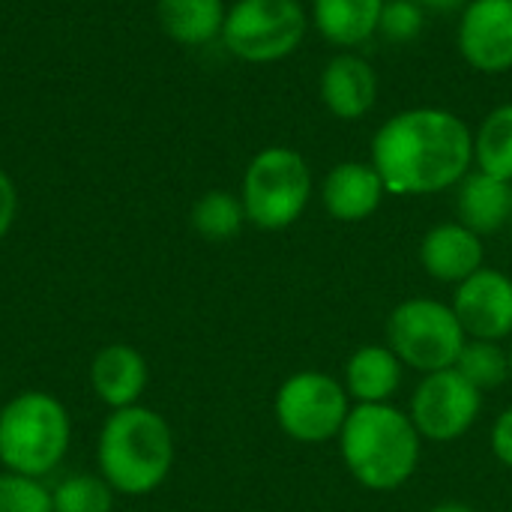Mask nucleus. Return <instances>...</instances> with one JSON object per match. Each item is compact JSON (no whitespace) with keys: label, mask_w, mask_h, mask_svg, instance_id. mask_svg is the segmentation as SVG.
<instances>
[{"label":"nucleus","mask_w":512,"mask_h":512,"mask_svg":"<svg viewBox=\"0 0 512 512\" xmlns=\"http://www.w3.org/2000/svg\"><path fill=\"white\" fill-rule=\"evenodd\" d=\"M369 162L387 195H438L456 189L474 171V129L441 105L402 108L375 129Z\"/></svg>","instance_id":"1"},{"label":"nucleus","mask_w":512,"mask_h":512,"mask_svg":"<svg viewBox=\"0 0 512 512\" xmlns=\"http://www.w3.org/2000/svg\"><path fill=\"white\" fill-rule=\"evenodd\" d=\"M96 465L117 495L144 498L156 492L174 468L168 420L147 405L111 411L99 429Z\"/></svg>","instance_id":"2"},{"label":"nucleus","mask_w":512,"mask_h":512,"mask_svg":"<svg viewBox=\"0 0 512 512\" xmlns=\"http://www.w3.org/2000/svg\"><path fill=\"white\" fill-rule=\"evenodd\" d=\"M339 450L348 474L369 492L402 489L417 465L423 438L408 414L393 405H357L351 408L342 432Z\"/></svg>","instance_id":"3"},{"label":"nucleus","mask_w":512,"mask_h":512,"mask_svg":"<svg viewBox=\"0 0 512 512\" xmlns=\"http://www.w3.org/2000/svg\"><path fill=\"white\" fill-rule=\"evenodd\" d=\"M72 420L45 390H24L0 405V465L24 477L51 474L69 453Z\"/></svg>","instance_id":"4"},{"label":"nucleus","mask_w":512,"mask_h":512,"mask_svg":"<svg viewBox=\"0 0 512 512\" xmlns=\"http://www.w3.org/2000/svg\"><path fill=\"white\" fill-rule=\"evenodd\" d=\"M312 168L306 156L285 144H270L258 150L240 183V201L249 225L261 231L291 228L312 201Z\"/></svg>","instance_id":"5"},{"label":"nucleus","mask_w":512,"mask_h":512,"mask_svg":"<svg viewBox=\"0 0 512 512\" xmlns=\"http://www.w3.org/2000/svg\"><path fill=\"white\" fill-rule=\"evenodd\" d=\"M309 9L300 0H234L225 15L222 45L243 63H279L309 33Z\"/></svg>","instance_id":"6"},{"label":"nucleus","mask_w":512,"mask_h":512,"mask_svg":"<svg viewBox=\"0 0 512 512\" xmlns=\"http://www.w3.org/2000/svg\"><path fill=\"white\" fill-rule=\"evenodd\" d=\"M468 336L453 312L432 297L402 300L387 318V348L423 375L453 369Z\"/></svg>","instance_id":"7"},{"label":"nucleus","mask_w":512,"mask_h":512,"mask_svg":"<svg viewBox=\"0 0 512 512\" xmlns=\"http://www.w3.org/2000/svg\"><path fill=\"white\" fill-rule=\"evenodd\" d=\"M279 429L297 444H327L339 438L348 414L351 396L342 381L324 372L291 375L273 402Z\"/></svg>","instance_id":"8"},{"label":"nucleus","mask_w":512,"mask_h":512,"mask_svg":"<svg viewBox=\"0 0 512 512\" xmlns=\"http://www.w3.org/2000/svg\"><path fill=\"white\" fill-rule=\"evenodd\" d=\"M483 411V393L465 381L456 369L429 372L411 396V423L420 438L450 444L459 441L477 423Z\"/></svg>","instance_id":"9"},{"label":"nucleus","mask_w":512,"mask_h":512,"mask_svg":"<svg viewBox=\"0 0 512 512\" xmlns=\"http://www.w3.org/2000/svg\"><path fill=\"white\" fill-rule=\"evenodd\" d=\"M456 48L480 75L512 72V0H468L456 21Z\"/></svg>","instance_id":"10"},{"label":"nucleus","mask_w":512,"mask_h":512,"mask_svg":"<svg viewBox=\"0 0 512 512\" xmlns=\"http://www.w3.org/2000/svg\"><path fill=\"white\" fill-rule=\"evenodd\" d=\"M453 312L468 339L501 342L512 336V279L504 270L483 267L456 285Z\"/></svg>","instance_id":"11"},{"label":"nucleus","mask_w":512,"mask_h":512,"mask_svg":"<svg viewBox=\"0 0 512 512\" xmlns=\"http://www.w3.org/2000/svg\"><path fill=\"white\" fill-rule=\"evenodd\" d=\"M378 96V72L360 51H336L318 75V99L342 123L366 120L375 111Z\"/></svg>","instance_id":"12"},{"label":"nucleus","mask_w":512,"mask_h":512,"mask_svg":"<svg viewBox=\"0 0 512 512\" xmlns=\"http://www.w3.org/2000/svg\"><path fill=\"white\" fill-rule=\"evenodd\" d=\"M387 186L372 162H336L321 183V204L336 222H363L378 213Z\"/></svg>","instance_id":"13"},{"label":"nucleus","mask_w":512,"mask_h":512,"mask_svg":"<svg viewBox=\"0 0 512 512\" xmlns=\"http://www.w3.org/2000/svg\"><path fill=\"white\" fill-rule=\"evenodd\" d=\"M483 237L465 228L462 222H441L426 231L420 243V264L423 270L444 285H459L486 264Z\"/></svg>","instance_id":"14"},{"label":"nucleus","mask_w":512,"mask_h":512,"mask_svg":"<svg viewBox=\"0 0 512 512\" xmlns=\"http://www.w3.org/2000/svg\"><path fill=\"white\" fill-rule=\"evenodd\" d=\"M147 360L138 348L114 342L93 354L90 360V387L111 411L141 405V396L147 390Z\"/></svg>","instance_id":"15"},{"label":"nucleus","mask_w":512,"mask_h":512,"mask_svg":"<svg viewBox=\"0 0 512 512\" xmlns=\"http://www.w3.org/2000/svg\"><path fill=\"white\" fill-rule=\"evenodd\" d=\"M387 0H309V27L336 51H360L378 36Z\"/></svg>","instance_id":"16"},{"label":"nucleus","mask_w":512,"mask_h":512,"mask_svg":"<svg viewBox=\"0 0 512 512\" xmlns=\"http://www.w3.org/2000/svg\"><path fill=\"white\" fill-rule=\"evenodd\" d=\"M512 219V183L486 171H468L456 186V222L480 237L498 234Z\"/></svg>","instance_id":"17"},{"label":"nucleus","mask_w":512,"mask_h":512,"mask_svg":"<svg viewBox=\"0 0 512 512\" xmlns=\"http://www.w3.org/2000/svg\"><path fill=\"white\" fill-rule=\"evenodd\" d=\"M402 360L387 345H363L345 363V390L360 405H384L402 384Z\"/></svg>","instance_id":"18"},{"label":"nucleus","mask_w":512,"mask_h":512,"mask_svg":"<svg viewBox=\"0 0 512 512\" xmlns=\"http://www.w3.org/2000/svg\"><path fill=\"white\" fill-rule=\"evenodd\" d=\"M228 6L225 0H159L156 18L168 39L186 48L210 45L222 39Z\"/></svg>","instance_id":"19"},{"label":"nucleus","mask_w":512,"mask_h":512,"mask_svg":"<svg viewBox=\"0 0 512 512\" xmlns=\"http://www.w3.org/2000/svg\"><path fill=\"white\" fill-rule=\"evenodd\" d=\"M474 168L512 183V102L495 105L474 129Z\"/></svg>","instance_id":"20"},{"label":"nucleus","mask_w":512,"mask_h":512,"mask_svg":"<svg viewBox=\"0 0 512 512\" xmlns=\"http://www.w3.org/2000/svg\"><path fill=\"white\" fill-rule=\"evenodd\" d=\"M189 222L198 237L210 243H225V240H234L249 219H246L240 195L225 192V189H210L192 204Z\"/></svg>","instance_id":"21"},{"label":"nucleus","mask_w":512,"mask_h":512,"mask_svg":"<svg viewBox=\"0 0 512 512\" xmlns=\"http://www.w3.org/2000/svg\"><path fill=\"white\" fill-rule=\"evenodd\" d=\"M465 381H471L480 393L495 390L510 378V351H504L498 342L486 339H468L456 366H453Z\"/></svg>","instance_id":"22"},{"label":"nucleus","mask_w":512,"mask_h":512,"mask_svg":"<svg viewBox=\"0 0 512 512\" xmlns=\"http://www.w3.org/2000/svg\"><path fill=\"white\" fill-rule=\"evenodd\" d=\"M117 492L102 474H72L51 489L54 512H114Z\"/></svg>","instance_id":"23"},{"label":"nucleus","mask_w":512,"mask_h":512,"mask_svg":"<svg viewBox=\"0 0 512 512\" xmlns=\"http://www.w3.org/2000/svg\"><path fill=\"white\" fill-rule=\"evenodd\" d=\"M0 512H54L51 489L39 477L0 471Z\"/></svg>","instance_id":"24"},{"label":"nucleus","mask_w":512,"mask_h":512,"mask_svg":"<svg viewBox=\"0 0 512 512\" xmlns=\"http://www.w3.org/2000/svg\"><path fill=\"white\" fill-rule=\"evenodd\" d=\"M426 30V9L414 0H387L378 24V36L393 45H411Z\"/></svg>","instance_id":"25"},{"label":"nucleus","mask_w":512,"mask_h":512,"mask_svg":"<svg viewBox=\"0 0 512 512\" xmlns=\"http://www.w3.org/2000/svg\"><path fill=\"white\" fill-rule=\"evenodd\" d=\"M18 216V189L12 183V177L0 168V243L9 234V228L15 225Z\"/></svg>","instance_id":"26"},{"label":"nucleus","mask_w":512,"mask_h":512,"mask_svg":"<svg viewBox=\"0 0 512 512\" xmlns=\"http://www.w3.org/2000/svg\"><path fill=\"white\" fill-rule=\"evenodd\" d=\"M492 453L501 465L512 468V408H507L492 426Z\"/></svg>","instance_id":"27"},{"label":"nucleus","mask_w":512,"mask_h":512,"mask_svg":"<svg viewBox=\"0 0 512 512\" xmlns=\"http://www.w3.org/2000/svg\"><path fill=\"white\" fill-rule=\"evenodd\" d=\"M420 9L426 12H441V15H450V12H462L468 0H414Z\"/></svg>","instance_id":"28"},{"label":"nucleus","mask_w":512,"mask_h":512,"mask_svg":"<svg viewBox=\"0 0 512 512\" xmlns=\"http://www.w3.org/2000/svg\"><path fill=\"white\" fill-rule=\"evenodd\" d=\"M429 512H474L468 504H456V501H447V504H438V507H432Z\"/></svg>","instance_id":"29"},{"label":"nucleus","mask_w":512,"mask_h":512,"mask_svg":"<svg viewBox=\"0 0 512 512\" xmlns=\"http://www.w3.org/2000/svg\"><path fill=\"white\" fill-rule=\"evenodd\" d=\"M510 378H512V345H510Z\"/></svg>","instance_id":"30"},{"label":"nucleus","mask_w":512,"mask_h":512,"mask_svg":"<svg viewBox=\"0 0 512 512\" xmlns=\"http://www.w3.org/2000/svg\"><path fill=\"white\" fill-rule=\"evenodd\" d=\"M510 225H512V219H510Z\"/></svg>","instance_id":"31"}]
</instances>
